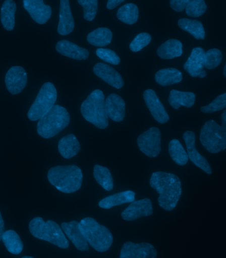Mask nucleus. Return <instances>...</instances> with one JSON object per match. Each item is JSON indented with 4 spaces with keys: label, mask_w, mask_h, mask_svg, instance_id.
<instances>
[{
    "label": "nucleus",
    "mask_w": 226,
    "mask_h": 258,
    "mask_svg": "<svg viewBox=\"0 0 226 258\" xmlns=\"http://www.w3.org/2000/svg\"><path fill=\"white\" fill-rule=\"evenodd\" d=\"M191 0H171V8L177 12H181L185 10L186 6Z\"/></svg>",
    "instance_id": "nucleus-40"
},
{
    "label": "nucleus",
    "mask_w": 226,
    "mask_h": 258,
    "mask_svg": "<svg viewBox=\"0 0 226 258\" xmlns=\"http://www.w3.org/2000/svg\"><path fill=\"white\" fill-rule=\"evenodd\" d=\"M105 111L108 118L114 121L121 122L126 115V103L121 97L111 94L105 101Z\"/></svg>",
    "instance_id": "nucleus-17"
},
{
    "label": "nucleus",
    "mask_w": 226,
    "mask_h": 258,
    "mask_svg": "<svg viewBox=\"0 0 226 258\" xmlns=\"http://www.w3.org/2000/svg\"><path fill=\"white\" fill-rule=\"evenodd\" d=\"M59 153L66 159L73 158L80 151V145L77 137L73 134L67 135L59 142Z\"/></svg>",
    "instance_id": "nucleus-22"
},
{
    "label": "nucleus",
    "mask_w": 226,
    "mask_h": 258,
    "mask_svg": "<svg viewBox=\"0 0 226 258\" xmlns=\"http://www.w3.org/2000/svg\"><path fill=\"white\" fill-rule=\"evenodd\" d=\"M56 50L63 56L78 60H86L89 56V51L87 49L80 47L77 44L67 40L59 41L56 44Z\"/></svg>",
    "instance_id": "nucleus-20"
},
{
    "label": "nucleus",
    "mask_w": 226,
    "mask_h": 258,
    "mask_svg": "<svg viewBox=\"0 0 226 258\" xmlns=\"http://www.w3.org/2000/svg\"><path fill=\"white\" fill-rule=\"evenodd\" d=\"M61 228L78 250H89L88 241L80 229L79 222L73 221L70 223H63L61 224Z\"/></svg>",
    "instance_id": "nucleus-16"
},
{
    "label": "nucleus",
    "mask_w": 226,
    "mask_h": 258,
    "mask_svg": "<svg viewBox=\"0 0 226 258\" xmlns=\"http://www.w3.org/2000/svg\"><path fill=\"white\" fill-rule=\"evenodd\" d=\"M151 41V35L149 33H141L137 35L131 43L130 48L133 52H139L147 46Z\"/></svg>",
    "instance_id": "nucleus-38"
},
{
    "label": "nucleus",
    "mask_w": 226,
    "mask_h": 258,
    "mask_svg": "<svg viewBox=\"0 0 226 258\" xmlns=\"http://www.w3.org/2000/svg\"><path fill=\"white\" fill-rule=\"evenodd\" d=\"M168 152L173 161L179 166H185L189 161L187 151L184 149L181 142L177 139H173L168 144Z\"/></svg>",
    "instance_id": "nucleus-32"
},
{
    "label": "nucleus",
    "mask_w": 226,
    "mask_h": 258,
    "mask_svg": "<svg viewBox=\"0 0 226 258\" xmlns=\"http://www.w3.org/2000/svg\"><path fill=\"white\" fill-rule=\"evenodd\" d=\"M81 113L87 121L97 128L105 129L108 126V117L105 108L104 95L102 91H93L82 103Z\"/></svg>",
    "instance_id": "nucleus-6"
},
{
    "label": "nucleus",
    "mask_w": 226,
    "mask_h": 258,
    "mask_svg": "<svg viewBox=\"0 0 226 258\" xmlns=\"http://www.w3.org/2000/svg\"><path fill=\"white\" fill-rule=\"evenodd\" d=\"M179 27L183 30L191 34L196 39L203 40L205 38V31L203 25L199 21L181 19L179 21Z\"/></svg>",
    "instance_id": "nucleus-30"
},
{
    "label": "nucleus",
    "mask_w": 226,
    "mask_h": 258,
    "mask_svg": "<svg viewBox=\"0 0 226 258\" xmlns=\"http://www.w3.org/2000/svg\"><path fill=\"white\" fill-rule=\"evenodd\" d=\"M94 177L105 190L111 191L114 188V180L110 171L106 167L95 165L94 168Z\"/></svg>",
    "instance_id": "nucleus-31"
},
{
    "label": "nucleus",
    "mask_w": 226,
    "mask_h": 258,
    "mask_svg": "<svg viewBox=\"0 0 226 258\" xmlns=\"http://www.w3.org/2000/svg\"><path fill=\"white\" fill-rule=\"evenodd\" d=\"M24 258H32L33 257H29V256H25V257H23Z\"/></svg>",
    "instance_id": "nucleus-46"
},
{
    "label": "nucleus",
    "mask_w": 226,
    "mask_h": 258,
    "mask_svg": "<svg viewBox=\"0 0 226 258\" xmlns=\"http://www.w3.org/2000/svg\"><path fill=\"white\" fill-rule=\"evenodd\" d=\"M84 10V20L92 22L98 12V0H78Z\"/></svg>",
    "instance_id": "nucleus-36"
},
{
    "label": "nucleus",
    "mask_w": 226,
    "mask_h": 258,
    "mask_svg": "<svg viewBox=\"0 0 226 258\" xmlns=\"http://www.w3.org/2000/svg\"><path fill=\"white\" fill-rule=\"evenodd\" d=\"M200 141L207 151L219 153L226 149V126L219 125L214 120L204 124L200 131Z\"/></svg>",
    "instance_id": "nucleus-7"
},
{
    "label": "nucleus",
    "mask_w": 226,
    "mask_h": 258,
    "mask_svg": "<svg viewBox=\"0 0 226 258\" xmlns=\"http://www.w3.org/2000/svg\"><path fill=\"white\" fill-rule=\"evenodd\" d=\"M153 214V205L149 199L134 201L122 213L125 221H134L141 217H149Z\"/></svg>",
    "instance_id": "nucleus-12"
},
{
    "label": "nucleus",
    "mask_w": 226,
    "mask_h": 258,
    "mask_svg": "<svg viewBox=\"0 0 226 258\" xmlns=\"http://www.w3.org/2000/svg\"><path fill=\"white\" fill-rule=\"evenodd\" d=\"M4 232V222L3 218L0 212V241L2 240V235H3Z\"/></svg>",
    "instance_id": "nucleus-42"
},
{
    "label": "nucleus",
    "mask_w": 226,
    "mask_h": 258,
    "mask_svg": "<svg viewBox=\"0 0 226 258\" xmlns=\"http://www.w3.org/2000/svg\"><path fill=\"white\" fill-rule=\"evenodd\" d=\"M139 150L149 158H155L161 151L160 131L157 127H151L139 135L137 139Z\"/></svg>",
    "instance_id": "nucleus-9"
},
{
    "label": "nucleus",
    "mask_w": 226,
    "mask_h": 258,
    "mask_svg": "<svg viewBox=\"0 0 226 258\" xmlns=\"http://www.w3.org/2000/svg\"><path fill=\"white\" fill-rule=\"evenodd\" d=\"M57 97V92L55 87L50 82H46L41 87L39 94L29 110L28 118L32 121L39 120L55 103Z\"/></svg>",
    "instance_id": "nucleus-8"
},
{
    "label": "nucleus",
    "mask_w": 226,
    "mask_h": 258,
    "mask_svg": "<svg viewBox=\"0 0 226 258\" xmlns=\"http://www.w3.org/2000/svg\"><path fill=\"white\" fill-rule=\"evenodd\" d=\"M155 80L162 86L173 85L183 80V75L179 70L170 68L158 71L155 75Z\"/></svg>",
    "instance_id": "nucleus-26"
},
{
    "label": "nucleus",
    "mask_w": 226,
    "mask_h": 258,
    "mask_svg": "<svg viewBox=\"0 0 226 258\" xmlns=\"http://www.w3.org/2000/svg\"><path fill=\"white\" fill-rule=\"evenodd\" d=\"M221 122H222V126H226V111H223L222 116H221Z\"/></svg>",
    "instance_id": "nucleus-43"
},
{
    "label": "nucleus",
    "mask_w": 226,
    "mask_h": 258,
    "mask_svg": "<svg viewBox=\"0 0 226 258\" xmlns=\"http://www.w3.org/2000/svg\"><path fill=\"white\" fill-rule=\"evenodd\" d=\"M183 139L185 140L186 146H187V154L189 156V159L193 163L195 166L201 169L204 172L211 174L212 173V168L209 162L207 161L206 158L201 155L198 152L195 147V134L191 131H188L184 133Z\"/></svg>",
    "instance_id": "nucleus-11"
},
{
    "label": "nucleus",
    "mask_w": 226,
    "mask_h": 258,
    "mask_svg": "<svg viewBox=\"0 0 226 258\" xmlns=\"http://www.w3.org/2000/svg\"><path fill=\"white\" fill-rule=\"evenodd\" d=\"M29 228L36 238L51 243L61 248L66 249L69 247V240L62 228L51 220L45 222L41 217H35L31 220Z\"/></svg>",
    "instance_id": "nucleus-4"
},
{
    "label": "nucleus",
    "mask_w": 226,
    "mask_h": 258,
    "mask_svg": "<svg viewBox=\"0 0 226 258\" xmlns=\"http://www.w3.org/2000/svg\"><path fill=\"white\" fill-rule=\"evenodd\" d=\"M82 179L81 169L75 165L53 167L48 172L49 182L59 191L65 194H72L79 190Z\"/></svg>",
    "instance_id": "nucleus-2"
},
{
    "label": "nucleus",
    "mask_w": 226,
    "mask_h": 258,
    "mask_svg": "<svg viewBox=\"0 0 226 258\" xmlns=\"http://www.w3.org/2000/svg\"><path fill=\"white\" fill-rule=\"evenodd\" d=\"M60 14L57 31L61 35H67L73 32L75 28V22L69 0H60Z\"/></svg>",
    "instance_id": "nucleus-19"
},
{
    "label": "nucleus",
    "mask_w": 226,
    "mask_h": 258,
    "mask_svg": "<svg viewBox=\"0 0 226 258\" xmlns=\"http://www.w3.org/2000/svg\"><path fill=\"white\" fill-rule=\"evenodd\" d=\"M196 96L192 92H183L173 90L168 97V102L175 109H178L181 106L190 108L193 106L195 103Z\"/></svg>",
    "instance_id": "nucleus-24"
},
{
    "label": "nucleus",
    "mask_w": 226,
    "mask_h": 258,
    "mask_svg": "<svg viewBox=\"0 0 226 258\" xmlns=\"http://www.w3.org/2000/svg\"><path fill=\"white\" fill-rule=\"evenodd\" d=\"M97 56L105 62L113 65H118L120 63V58L115 52L107 48H98L96 52Z\"/></svg>",
    "instance_id": "nucleus-39"
},
{
    "label": "nucleus",
    "mask_w": 226,
    "mask_h": 258,
    "mask_svg": "<svg viewBox=\"0 0 226 258\" xmlns=\"http://www.w3.org/2000/svg\"><path fill=\"white\" fill-rule=\"evenodd\" d=\"M206 72L205 71H202L201 73H200V75H198V77L200 78H203L206 77Z\"/></svg>",
    "instance_id": "nucleus-44"
},
{
    "label": "nucleus",
    "mask_w": 226,
    "mask_h": 258,
    "mask_svg": "<svg viewBox=\"0 0 226 258\" xmlns=\"http://www.w3.org/2000/svg\"><path fill=\"white\" fill-rule=\"evenodd\" d=\"M143 98L148 109L153 118L160 124H164L170 120V116L160 102L159 99L153 90H147L143 93Z\"/></svg>",
    "instance_id": "nucleus-14"
},
{
    "label": "nucleus",
    "mask_w": 226,
    "mask_h": 258,
    "mask_svg": "<svg viewBox=\"0 0 226 258\" xmlns=\"http://www.w3.org/2000/svg\"><path fill=\"white\" fill-rule=\"evenodd\" d=\"M136 193L132 191H126L112 195L103 199L99 202L100 208L109 209L118 205L132 203L135 201Z\"/></svg>",
    "instance_id": "nucleus-23"
},
{
    "label": "nucleus",
    "mask_w": 226,
    "mask_h": 258,
    "mask_svg": "<svg viewBox=\"0 0 226 258\" xmlns=\"http://www.w3.org/2000/svg\"><path fill=\"white\" fill-rule=\"evenodd\" d=\"M93 71L98 77L118 90L124 85L123 78L121 75L109 65L98 63L94 66Z\"/></svg>",
    "instance_id": "nucleus-18"
},
{
    "label": "nucleus",
    "mask_w": 226,
    "mask_h": 258,
    "mask_svg": "<svg viewBox=\"0 0 226 258\" xmlns=\"http://www.w3.org/2000/svg\"><path fill=\"white\" fill-rule=\"evenodd\" d=\"M205 51L200 47L194 48L184 65V69L192 77H198L204 69Z\"/></svg>",
    "instance_id": "nucleus-21"
},
{
    "label": "nucleus",
    "mask_w": 226,
    "mask_h": 258,
    "mask_svg": "<svg viewBox=\"0 0 226 258\" xmlns=\"http://www.w3.org/2000/svg\"><path fill=\"white\" fill-rule=\"evenodd\" d=\"M112 36L109 29L100 27L88 34L87 41L92 45L103 47L111 43Z\"/></svg>",
    "instance_id": "nucleus-29"
},
{
    "label": "nucleus",
    "mask_w": 226,
    "mask_h": 258,
    "mask_svg": "<svg viewBox=\"0 0 226 258\" xmlns=\"http://www.w3.org/2000/svg\"><path fill=\"white\" fill-rule=\"evenodd\" d=\"M226 107V94L220 95L212 101L210 104L200 108L202 112L205 113H212L221 111Z\"/></svg>",
    "instance_id": "nucleus-37"
},
{
    "label": "nucleus",
    "mask_w": 226,
    "mask_h": 258,
    "mask_svg": "<svg viewBox=\"0 0 226 258\" xmlns=\"http://www.w3.org/2000/svg\"><path fill=\"white\" fill-rule=\"evenodd\" d=\"M5 82L10 93L13 95L20 94L27 85L26 72L22 67H12L6 74Z\"/></svg>",
    "instance_id": "nucleus-15"
},
{
    "label": "nucleus",
    "mask_w": 226,
    "mask_h": 258,
    "mask_svg": "<svg viewBox=\"0 0 226 258\" xmlns=\"http://www.w3.org/2000/svg\"><path fill=\"white\" fill-rule=\"evenodd\" d=\"M4 245L8 251L14 255L20 254L23 248V244L20 236L14 230L4 232L2 237Z\"/></svg>",
    "instance_id": "nucleus-28"
},
{
    "label": "nucleus",
    "mask_w": 226,
    "mask_h": 258,
    "mask_svg": "<svg viewBox=\"0 0 226 258\" xmlns=\"http://www.w3.org/2000/svg\"><path fill=\"white\" fill-rule=\"evenodd\" d=\"M23 7L39 24H45L51 17V8L45 5L43 0H23Z\"/></svg>",
    "instance_id": "nucleus-13"
},
{
    "label": "nucleus",
    "mask_w": 226,
    "mask_h": 258,
    "mask_svg": "<svg viewBox=\"0 0 226 258\" xmlns=\"http://www.w3.org/2000/svg\"><path fill=\"white\" fill-rule=\"evenodd\" d=\"M160 58L173 59L183 54V44L177 39H170L161 44L157 50Z\"/></svg>",
    "instance_id": "nucleus-25"
},
{
    "label": "nucleus",
    "mask_w": 226,
    "mask_h": 258,
    "mask_svg": "<svg viewBox=\"0 0 226 258\" xmlns=\"http://www.w3.org/2000/svg\"><path fill=\"white\" fill-rule=\"evenodd\" d=\"M157 256V251L153 245L146 242L136 244L132 242L125 243L120 255L121 258H155Z\"/></svg>",
    "instance_id": "nucleus-10"
},
{
    "label": "nucleus",
    "mask_w": 226,
    "mask_h": 258,
    "mask_svg": "<svg viewBox=\"0 0 226 258\" xmlns=\"http://www.w3.org/2000/svg\"><path fill=\"white\" fill-rule=\"evenodd\" d=\"M124 1L125 0H108L107 3V8L108 10H113Z\"/></svg>",
    "instance_id": "nucleus-41"
},
{
    "label": "nucleus",
    "mask_w": 226,
    "mask_h": 258,
    "mask_svg": "<svg viewBox=\"0 0 226 258\" xmlns=\"http://www.w3.org/2000/svg\"><path fill=\"white\" fill-rule=\"evenodd\" d=\"M70 119L69 113L65 107L54 105L39 118L37 123L38 134L43 138H52L69 125Z\"/></svg>",
    "instance_id": "nucleus-5"
},
{
    "label": "nucleus",
    "mask_w": 226,
    "mask_h": 258,
    "mask_svg": "<svg viewBox=\"0 0 226 258\" xmlns=\"http://www.w3.org/2000/svg\"><path fill=\"white\" fill-rule=\"evenodd\" d=\"M79 227L88 244L99 252L108 250L112 244L113 236L108 228L100 225L93 218L82 219Z\"/></svg>",
    "instance_id": "nucleus-3"
},
{
    "label": "nucleus",
    "mask_w": 226,
    "mask_h": 258,
    "mask_svg": "<svg viewBox=\"0 0 226 258\" xmlns=\"http://www.w3.org/2000/svg\"><path fill=\"white\" fill-rule=\"evenodd\" d=\"M222 53L217 48H212L205 52L204 67L207 69H214L222 60Z\"/></svg>",
    "instance_id": "nucleus-34"
},
{
    "label": "nucleus",
    "mask_w": 226,
    "mask_h": 258,
    "mask_svg": "<svg viewBox=\"0 0 226 258\" xmlns=\"http://www.w3.org/2000/svg\"><path fill=\"white\" fill-rule=\"evenodd\" d=\"M117 18L126 24H134L139 18L138 8L134 4H127L118 10Z\"/></svg>",
    "instance_id": "nucleus-33"
},
{
    "label": "nucleus",
    "mask_w": 226,
    "mask_h": 258,
    "mask_svg": "<svg viewBox=\"0 0 226 258\" xmlns=\"http://www.w3.org/2000/svg\"><path fill=\"white\" fill-rule=\"evenodd\" d=\"M150 185L159 195L158 204L161 208L171 211L177 207L182 194L181 181L178 176L171 173L154 172Z\"/></svg>",
    "instance_id": "nucleus-1"
},
{
    "label": "nucleus",
    "mask_w": 226,
    "mask_h": 258,
    "mask_svg": "<svg viewBox=\"0 0 226 258\" xmlns=\"http://www.w3.org/2000/svg\"><path fill=\"white\" fill-rule=\"evenodd\" d=\"M225 72H226V66H225L224 67V69H223V76H226V74H225Z\"/></svg>",
    "instance_id": "nucleus-45"
},
{
    "label": "nucleus",
    "mask_w": 226,
    "mask_h": 258,
    "mask_svg": "<svg viewBox=\"0 0 226 258\" xmlns=\"http://www.w3.org/2000/svg\"><path fill=\"white\" fill-rule=\"evenodd\" d=\"M206 10L207 6L204 0H191L185 8L187 16L192 18L202 16Z\"/></svg>",
    "instance_id": "nucleus-35"
},
{
    "label": "nucleus",
    "mask_w": 226,
    "mask_h": 258,
    "mask_svg": "<svg viewBox=\"0 0 226 258\" xmlns=\"http://www.w3.org/2000/svg\"><path fill=\"white\" fill-rule=\"evenodd\" d=\"M17 10L14 0H6L1 8V22L4 29L12 31L15 27V14Z\"/></svg>",
    "instance_id": "nucleus-27"
}]
</instances>
